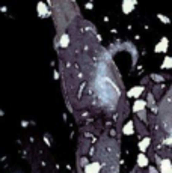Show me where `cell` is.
Listing matches in <instances>:
<instances>
[{
  "label": "cell",
  "instance_id": "10",
  "mask_svg": "<svg viewBox=\"0 0 172 173\" xmlns=\"http://www.w3.org/2000/svg\"><path fill=\"white\" fill-rule=\"evenodd\" d=\"M124 133H125V134H133V122H128V123L124 126Z\"/></svg>",
  "mask_w": 172,
  "mask_h": 173
},
{
  "label": "cell",
  "instance_id": "2",
  "mask_svg": "<svg viewBox=\"0 0 172 173\" xmlns=\"http://www.w3.org/2000/svg\"><path fill=\"white\" fill-rule=\"evenodd\" d=\"M160 172L171 173V163H169V160H168V158H166V160H163V161H160Z\"/></svg>",
  "mask_w": 172,
  "mask_h": 173
},
{
  "label": "cell",
  "instance_id": "11",
  "mask_svg": "<svg viewBox=\"0 0 172 173\" xmlns=\"http://www.w3.org/2000/svg\"><path fill=\"white\" fill-rule=\"evenodd\" d=\"M171 65H172L171 57H166V59H165V63L162 65V68H171Z\"/></svg>",
  "mask_w": 172,
  "mask_h": 173
},
{
  "label": "cell",
  "instance_id": "7",
  "mask_svg": "<svg viewBox=\"0 0 172 173\" xmlns=\"http://www.w3.org/2000/svg\"><path fill=\"white\" fill-rule=\"evenodd\" d=\"M145 105H147V103H145V101H142V100H138V101L135 103V111H142Z\"/></svg>",
  "mask_w": 172,
  "mask_h": 173
},
{
  "label": "cell",
  "instance_id": "6",
  "mask_svg": "<svg viewBox=\"0 0 172 173\" xmlns=\"http://www.w3.org/2000/svg\"><path fill=\"white\" fill-rule=\"evenodd\" d=\"M142 92H143V87H142V86H140V87H135V89H131V90L128 92V96H135V98H138Z\"/></svg>",
  "mask_w": 172,
  "mask_h": 173
},
{
  "label": "cell",
  "instance_id": "5",
  "mask_svg": "<svg viewBox=\"0 0 172 173\" xmlns=\"http://www.w3.org/2000/svg\"><path fill=\"white\" fill-rule=\"evenodd\" d=\"M138 166L139 167H145V166H148V158L143 155V154H140L138 156Z\"/></svg>",
  "mask_w": 172,
  "mask_h": 173
},
{
  "label": "cell",
  "instance_id": "12",
  "mask_svg": "<svg viewBox=\"0 0 172 173\" xmlns=\"http://www.w3.org/2000/svg\"><path fill=\"white\" fill-rule=\"evenodd\" d=\"M138 113H139V118H140L142 121L145 122V119H147V113H145L143 110H142V111H138Z\"/></svg>",
  "mask_w": 172,
  "mask_h": 173
},
{
  "label": "cell",
  "instance_id": "3",
  "mask_svg": "<svg viewBox=\"0 0 172 173\" xmlns=\"http://www.w3.org/2000/svg\"><path fill=\"white\" fill-rule=\"evenodd\" d=\"M38 14H39V17H49L50 15V11L45 8L44 3H39L38 5Z\"/></svg>",
  "mask_w": 172,
  "mask_h": 173
},
{
  "label": "cell",
  "instance_id": "8",
  "mask_svg": "<svg viewBox=\"0 0 172 173\" xmlns=\"http://www.w3.org/2000/svg\"><path fill=\"white\" fill-rule=\"evenodd\" d=\"M148 146H150V138H143V140L140 141V145H139V149H140V151H147Z\"/></svg>",
  "mask_w": 172,
  "mask_h": 173
},
{
  "label": "cell",
  "instance_id": "1",
  "mask_svg": "<svg viewBox=\"0 0 172 173\" xmlns=\"http://www.w3.org/2000/svg\"><path fill=\"white\" fill-rule=\"evenodd\" d=\"M98 172H100V163L98 161H94V163L86 166V173H98Z\"/></svg>",
  "mask_w": 172,
  "mask_h": 173
},
{
  "label": "cell",
  "instance_id": "9",
  "mask_svg": "<svg viewBox=\"0 0 172 173\" xmlns=\"http://www.w3.org/2000/svg\"><path fill=\"white\" fill-rule=\"evenodd\" d=\"M166 47H168V41L166 39H163L162 41V45H157V48H155V51H166Z\"/></svg>",
  "mask_w": 172,
  "mask_h": 173
},
{
  "label": "cell",
  "instance_id": "14",
  "mask_svg": "<svg viewBox=\"0 0 172 173\" xmlns=\"http://www.w3.org/2000/svg\"><path fill=\"white\" fill-rule=\"evenodd\" d=\"M150 173H157V170L155 169H150Z\"/></svg>",
  "mask_w": 172,
  "mask_h": 173
},
{
  "label": "cell",
  "instance_id": "13",
  "mask_svg": "<svg viewBox=\"0 0 172 173\" xmlns=\"http://www.w3.org/2000/svg\"><path fill=\"white\" fill-rule=\"evenodd\" d=\"M153 78L157 80V81H162V80H163V78H162V77H158V75H153Z\"/></svg>",
  "mask_w": 172,
  "mask_h": 173
},
{
  "label": "cell",
  "instance_id": "4",
  "mask_svg": "<svg viewBox=\"0 0 172 173\" xmlns=\"http://www.w3.org/2000/svg\"><path fill=\"white\" fill-rule=\"evenodd\" d=\"M133 6H135V2H124V5H122V11H124L125 14H128V12H131Z\"/></svg>",
  "mask_w": 172,
  "mask_h": 173
}]
</instances>
